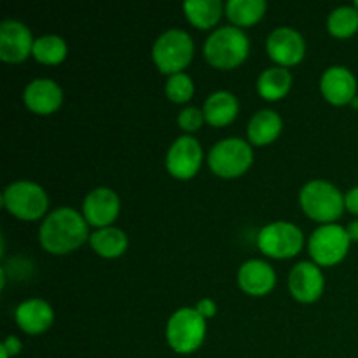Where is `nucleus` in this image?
<instances>
[{
    "label": "nucleus",
    "mask_w": 358,
    "mask_h": 358,
    "mask_svg": "<svg viewBox=\"0 0 358 358\" xmlns=\"http://www.w3.org/2000/svg\"><path fill=\"white\" fill-rule=\"evenodd\" d=\"M66 42L63 41L59 35L48 34L42 37L35 38L34 42V56L37 62L45 63V65H56V63L63 62L66 56Z\"/></svg>",
    "instance_id": "obj_25"
},
{
    "label": "nucleus",
    "mask_w": 358,
    "mask_h": 358,
    "mask_svg": "<svg viewBox=\"0 0 358 358\" xmlns=\"http://www.w3.org/2000/svg\"><path fill=\"white\" fill-rule=\"evenodd\" d=\"M196 311H198L205 320L206 318H212L213 315L217 313L215 301H212L210 297H205V299H201L198 304H196Z\"/></svg>",
    "instance_id": "obj_29"
},
{
    "label": "nucleus",
    "mask_w": 358,
    "mask_h": 358,
    "mask_svg": "<svg viewBox=\"0 0 358 358\" xmlns=\"http://www.w3.org/2000/svg\"><path fill=\"white\" fill-rule=\"evenodd\" d=\"M203 161V149L191 135H182L170 145L166 152V168L173 177L191 178L198 173Z\"/></svg>",
    "instance_id": "obj_10"
},
{
    "label": "nucleus",
    "mask_w": 358,
    "mask_h": 358,
    "mask_svg": "<svg viewBox=\"0 0 358 358\" xmlns=\"http://www.w3.org/2000/svg\"><path fill=\"white\" fill-rule=\"evenodd\" d=\"M0 348L6 350L7 355H9V357H14V355H17V353L21 352L23 345H21V341L16 338V336H7V338L3 339V343H2V346H0Z\"/></svg>",
    "instance_id": "obj_30"
},
{
    "label": "nucleus",
    "mask_w": 358,
    "mask_h": 358,
    "mask_svg": "<svg viewBox=\"0 0 358 358\" xmlns=\"http://www.w3.org/2000/svg\"><path fill=\"white\" fill-rule=\"evenodd\" d=\"M16 322L27 334H41V332L48 331L55 322V311H52L51 304L38 297H31V299L23 301L20 306L16 308Z\"/></svg>",
    "instance_id": "obj_18"
},
{
    "label": "nucleus",
    "mask_w": 358,
    "mask_h": 358,
    "mask_svg": "<svg viewBox=\"0 0 358 358\" xmlns=\"http://www.w3.org/2000/svg\"><path fill=\"white\" fill-rule=\"evenodd\" d=\"M222 9L220 0H187L184 2L185 16L201 30L217 24V21L222 16Z\"/></svg>",
    "instance_id": "obj_23"
},
{
    "label": "nucleus",
    "mask_w": 358,
    "mask_h": 358,
    "mask_svg": "<svg viewBox=\"0 0 358 358\" xmlns=\"http://www.w3.org/2000/svg\"><path fill=\"white\" fill-rule=\"evenodd\" d=\"M320 91L331 103L346 105L357 98V79L350 69L343 65L329 66L320 79Z\"/></svg>",
    "instance_id": "obj_15"
},
{
    "label": "nucleus",
    "mask_w": 358,
    "mask_h": 358,
    "mask_svg": "<svg viewBox=\"0 0 358 358\" xmlns=\"http://www.w3.org/2000/svg\"><path fill=\"white\" fill-rule=\"evenodd\" d=\"M269 56L278 65L289 66L296 65L304 58L306 52V42L304 37L292 27H278L269 34L266 41Z\"/></svg>",
    "instance_id": "obj_11"
},
{
    "label": "nucleus",
    "mask_w": 358,
    "mask_h": 358,
    "mask_svg": "<svg viewBox=\"0 0 358 358\" xmlns=\"http://www.w3.org/2000/svg\"><path fill=\"white\" fill-rule=\"evenodd\" d=\"M250 42L236 24L215 28L205 41V58L217 69H234L248 56Z\"/></svg>",
    "instance_id": "obj_2"
},
{
    "label": "nucleus",
    "mask_w": 358,
    "mask_h": 358,
    "mask_svg": "<svg viewBox=\"0 0 358 358\" xmlns=\"http://www.w3.org/2000/svg\"><path fill=\"white\" fill-rule=\"evenodd\" d=\"M35 38L30 28L17 20H3L0 23V58L3 62H23L34 51Z\"/></svg>",
    "instance_id": "obj_12"
},
{
    "label": "nucleus",
    "mask_w": 358,
    "mask_h": 358,
    "mask_svg": "<svg viewBox=\"0 0 358 358\" xmlns=\"http://www.w3.org/2000/svg\"><path fill=\"white\" fill-rule=\"evenodd\" d=\"M282 128L283 121L278 112L271 110V108H262L252 115L247 135L248 140L255 145H266V143H271L273 140H276V136L282 133Z\"/></svg>",
    "instance_id": "obj_20"
},
{
    "label": "nucleus",
    "mask_w": 358,
    "mask_h": 358,
    "mask_svg": "<svg viewBox=\"0 0 358 358\" xmlns=\"http://www.w3.org/2000/svg\"><path fill=\"white\" fill-rule=\"evenodd\" d=\"M346 231H348L350 240L358 241V220H353V222H350V226L346 227Z\"/></svg>",
    "instance_id": "obj_32"
},
{
    "label": "nucleus",
    "mask_w": 358,
    "mask_h": 358,
    "mask_svg": "<svg viewBox=\"0 0 358 358\" xmlns=\"http://www.w3.org/2000/svg\"><path fill=\"white\" fill-rule=\"evenodd\" d=\"M355 7H357V9H358V0H357V2H355Z\"/></svg>",
    "instance_id": "obj_34"
},
{
    "label": "nucleus",
    "mask_w": 358,
    "mask_h": 358,
    "mask_svg": "<svg viewBox=\"0 0 358 358\" xmlns=\"http://www.w3.org/2000/svg\"><path fill=\"white\" fill-rule=\"evenodd\" d=\"M327 27L336 37H350L358 30V9L355 6L336 7L329 14Z\"/></svg>",
    "instance_id": "obj_26"
},
{
    "label": "nucleus",
    "mask_w": 358,
    "mask_h": 358,
    "mask_svg": "<svg viewBox=\"0 0 358 358\" xmlns=\"http://www.w3.org/2000/svg\"><path fill=\"white\" fill-rule=\"evenodd\" d=\"M206 320L196 308H180L166 324L168 345L182 355L196 352L205 341Z\"/></svg>",
    "instance_id": "obj_5"
},
{
    "label": "nucleus",
    "mask_w": 358,
    "mask_h": 358,
    "mask_svg": "<svg viewBox=\"0 0 358 358\" xmlns=\"http://www.w3.org/2000/svg\"><path fill=\"white\" fill-rule=\"evenodd\" d=\"M238 110H240V101L231 91L226 90L212 93L203 105L205 121L212 126H217V128L229 124L238 115Z\"/></svg>",
    "instance_id": "obj_19"
},
{
    "label": "nucleus",
    "mask_w": 358,
    "mask_h": 358,
    "mask_svg": "<svg viewBox=\"0 0 358 358\" xmlns=\"http://www.w3.org/2000/svg\"><path fill=\"white\" fill-rule=\"evenodd\" d=\"M164 93L170 100L184 103V101L191 100L194 94V83H192L191 76H187L185 72L171 73L164 84Z\"/></svg>",
    "instance_id": "obj_27"
},
{
    "label": "nucleus",
    "mask_w": 358,
    "mask_h": 358,
    "mask_svg": "<svg viewBox=\"0 0 358 358\" xmlns=\"http://www.w3.org/2000/svg\"><path fill=\"white\" fill-rule=\"evenodd\" d=\"M268 3L264 0H229L226 3V14L236 27H248L266 14Z\"/></svg>",
    "instance_id": "obj_24"
},
{
    "label": "nucleus",
    "mask_w": 358,
    "mask_h": 358,
    "mask_svg": "<svg viewBox=\"0 0 358 358\" xmlns=\"http://www.w3.org/2000/svg\"><path fill=\"white\" fill-rule=\"evenodd\" d=\"M90 243L98 255L114 259L126 252V248H128V236L119 227L107 226L94 231L90 236Z\"/></svg>",
    "instance_id": "obj_21"
},
{
    "label": "nucleus",
    "mask_w": 358,
    "mask_h": 358,
    "mask_svg": "<svg viewBox=\"0 0 358 358\" xmlns=\"http://www.w3.org/2000/svg\"><path fill=\"white\" fill-rule=\"evenodd\" d=\"M257 245L262 254L276 259H287L299 254L304 245V234L289 220H276L261 229Z\"/></svg>",
    "instance_id": "obj_8"
},
{
    "label": "nucleus",
    "mask_w": 358,
    "mask_h": 358,
    "mask_svg": "<svg viewBox=\"0 0 358 358\" xmlns=\"http://www.w3.org/2000/svg\"><path fill=\"white\" fill-rule=\"evenodd\" d=\"M38 240L51 254L73 252L87 240L86 217L70 206H59L44 219L38 229Z\"/></svg>",
    "instance_id": "obj_1"
},
{
    "label": "nucleus",
    "mask_w": 358,
    "mask_h": 358,
    "mask_svg": "<svg viewBox=\"0 0 358 358\" xmlns=\"http://www.w3.org/2000/svg\"><path fill=\"white\" fill-rule=\"evenodd\" d=\"M194 55L192 37L182 28H170L156 38L152 45V59L164 73H178L191 63Z\"/></svg>",
    "instance_id": "obj_4"
},
{
    "label": "nucleus",
    "mask_w": 358,
    "mask_h": 358,
    "mask_svg": "<svg viewBox=\"0 0 358 358\" xmlns=\"http://www.w3.org/2000/svg\"><path fill=\"white\" fill-rule=\"evenodd\" d=\"M345 206L350 210V212L358 215V185L357 187L350 189V191L345 194Z\"/></svg>",
    "instance_id": "obj_31"
},
{
    "label": "nucleus",
    "mask_w": 358,
    "mask_h": 358,
    "mask_svg": "<svg viewBox=\"0 0 358 358\" xmlns=\"http://www.w3.org/2000/svg\"><path fill=\"white\" fill-rule=\"evenodd\" d=\"M352 240L346 227L338 224H324L311 233L308 248L318 266H332L346 257Z\"/></svg>",
    "instance_id": "obj_9"
},
{
    "label": "nucleus",
    "mask_w": 358,
    "mask_h": 358,
    "mask_svg": "<svg viewBox=\"0 0 358 358\" xmlns=\"http://www.w3.org/2000/svg\"><path fill=\"white\" fill-rule=\"evenodd\" d=\"M275 269L262 259H250L238 269V283L250 296H266L275 287Z\"/></svg>",
    "instance_id": "obj_17"
},
{
    "label": "nucleus",
    "mask_w": 358,
    "mask_h": 358,
    "mask_svg": "<svg viewBox=\"0 0 358 358\" xmlns=\"http://www.w3.org/2000/svg\"><path fill=\"white\" fill-rule=\"evenodd\" d=\"M292 86V73L282 65L269 66L259 76L257 91L266 100H280Z\"/></svg>",
    "instance_id": "obj_22"
},
{
    "label": "nucleus",
    "mask_w": 358,
    "mask_h": 358,
    "mask_svg": "<svg viewBox=\"0 0 358 358\" xmlns=\"http://www.w3.org/2000/svg\"><path fill=\"white\" fill-rule=\"evenodd\" d=\"M121 201L119 196L108 187H96L84 198L83 215L87 224L94 227H107L117 219Z\"/></svg>",
    "instance_id": "obj_14"
},
{
    "label": "nucleus",
    "mask_w": 358,
    "mask_h": 358,
    "mask_svg": "<svg viewBox=\"0 0 358 358\" xmlns=\"http://www.w3.org/2000/svg\"><path fill=\"white\" fill-rule=\"evenodd\" d=\"M2 203L13 215L24 220H35L49 206L48 192L31 180H16L3 189Z\"/></svg>",
    "instance_id": "obj_7"
},
{
    "label": "nucleus",
    "mask_w": 358,
    "mask_h": 358,
    "mask_svg": "<svg viewBox=\"0 0 358 358\" xmlns=\"http://www.w3.org/2000/svg\"><path fill=\"white\" fill-rule=\"evenodd\" d=\"M325 287L324 273L317 262L301 261L290 269L289 289L290 294L301 303H313L322 296Z\"/></svg>",
    "instance_id": "obj_13"
},
{
    "label": "nucleus",
    "mask_w": 358,
    "mask_h": 358,
    "mask_svg": "<svg viewBox=\"0 0 358 358\" xmlns=\"http://www.w3.org/2000/svg\"><path fill=\"white\" fill-rule=\"evenodd\" d=\"M254 161L252 145L240 136L219 140L208 154V164L217 175L233 178L245 173Z\"/></svg>",
    "instance_id": "obj_6"
},
{
    "label": "nucleus",
    "mask_w": 358,
    "mask_h": 358,
    "mask_svg": "<svg viewBox=\"0 0 358 358\" xmlns=\"http://www.w3.org/2000/svg\"><path fill=\"white\" fill-rule=\"evenodd\" d=\"M352 105H353V107H358V98H355V100L352 101Z\"/></svg>",
    "instance_id": "obj_33"
},
{
    "label": "nucleus",
    "mask_w": 358,
    "mask_h": 358,
    "mask_svg": "<svg viewBox=\"0 0 358 358\" xmlns=\"http://www.w3.org/2000/svg\"><path fill=\"white\" fill-rule=\"evenodd\" d=\"M177 121L178 126L185 131H196V129L201 128L203 121H205V114L198 107H185L178 112Z\"/></svg>",
    "instance_id": "obj_28"
},
{
    "label": "nucleus",
    "mask_w": 358,
    "mask_h": 358,
    "mask_svg": "<svg viewBox=\"0 0 358 358\" xmlns=\"http://www.w3.org/2000/svg\"><path fill=\"white\" fill-rule=\"evenodd\" d=\"M23 101L35 114H51L62 105L63 90L56 80L48 79V77H37L24 87Z\"/></svg>",
    "instance_id": "obj_16"
},
{
    "label": "nucleus",
    "mask_w": 358,
    "mask_h": 358,
    "mask_svg": "<svg viewBox=\"0 0 358 358\" xmlns=\"http://www.w3.org/2000/svg\"><path fill=\"white\" fill-rule=\"evenodd\" d=\"M299 203L304 213L318 222H332L345 208V194L327 180H310L299 192Z\"/></svg>",
    "instance_id": "obj_3"
}]
</instances>
